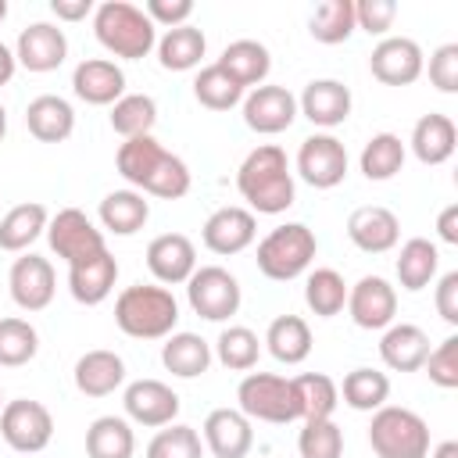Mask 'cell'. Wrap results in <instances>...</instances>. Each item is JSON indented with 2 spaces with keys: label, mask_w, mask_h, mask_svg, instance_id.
I'll list each match as a JSON object with an SVG mask.
<instances>
[{
  "label": "cell",
  "mask_w": 458,
  "mask_h": 458,
  "mask_svg": "<svg viewBox=\"0 0 458 458\" xmlns=\"http://www.w3.org/2000/svg\"><path fill=\"white\" fill-rule=\"evenodd\" d=\"M118 175L136 186L140 193L161 197V200H179L190 193V168L182 157L168 154L154 136H132L118 147L114 154Z\"/></svg>",
  "instance_id": "1"
},
{
  "label": "cell",
  "mask_w": 458,
  "mask_h": 458,
  "mask_svg": "<svg viewBox=\"0 0 458 458\" xmlns=\"http://www.w3.org/2000/svg\"><path fill=\"white\" fill-rule=\"evenodd\" d=\"M236 190L258 215H283L297 197L286 150L276 143L254 147L236 172Z\"/></svg>",
  "instance_id": "2"
},
{
  "label": "cell",
  "mask_w": 458,
  "mask_h": 458,
  "mask_svg": "<svg viewBox=\"0 0 458 458\" xmlns=\"http://www.w3.org/2000/svg\"><path fill=\"white\" fill-rule=\"evenodd\" d=\"M114 322L132 340H165L175 333L179 304L168 286L132 283L114 301Z\"/></svg>",
  "instance_id": "3"
},
{
  "label": "cell",
  "mask_w": 458,
  "mask_h": 458,
  "mask_svg": "<svg viewBox=\"0 0 458 458\" xmlns=\"http://www.w3.org/2000/svg\"><path fill=\"white\" fill-rule=\"evenodd\" d=\"M93 36L97 43L122 57V61H140L157 47V25L143 14V7L129 0H104L93 7Z\"/></svg>",
  "instance_id": "4"
},
{
  "label": "cell",
  "mask_w": 458,
  "mask_h": 458,
  "mask_svg": "<svg viewBox=\"0 0 458 458\" xmlns=\"http://www.w3.org/2000/svg\"><path fill=\"white\" fill-rule=\"evenodd\" d=\"M369 444L376 458H426L429 454V426L419 411L383 404L372 411Z\"/></svg>",
  "instance_id": "5"
},
{
  "label": "cell",
  "mask_w": 458,
  "mask_h": 458,
  "mask_svg": "<svg viewBox=\"0 0 458 458\" xmlns=\"http://www.w3.org/2000/svg\"><path fill=\"white\" fill-rule=\"evenodd\" d=\"M315 250H318V240H315V233H311L304 222L276 225V229L258 243V272H261L265 279L290 283V279H297L301 272H308Z\"/></svg>",
  "instance_id": "6"
},
{
  "label": "cell",
  "mask_w": 458,
  "mask_h": 458,
  "mask_svg": "<svg viewBox=\"0 0 458 458\" xmlns=\"http://www.w3.org/2000/svg\"><path fill=\"white\" fill-rule=\"evenodd\" d=\"M236 401H240V411L258 422L286 426V422L301 419V401H297L293 379L276 376V372H247L236 386Z\"/></svg>",
  "instance_id": "7"
},
{
  "label": "cell",
  "mask_w": 458,
  "mask_h": 458,
  "mask_svg": "<svg viewBox=\"0 0 458 458\" xmlns=\"http://www.w3.org/2000/svg\"><path fill=\"white\" fill-rule=\"evenodd\" d=\"M186 301L193 308V315L208 318V322H225L240 311V283L233 272H225L222 265H200L190 279H186Z\"/></svg>",
  "instance_id": "8"
},
{
  "label": "cell",
  "mask_w": 458,
  "mask_h": 458,
  "mask_svg": "<svg viewBox=\"0 0 458 458\" xmlns=\"http://www.w3.org/2000/svg\"><path fill=\"white\" fill-rule=\"evenodd\" d=\"M0 437L18 454H39L54 437V415L47 411V404L29 397L7 401L0 408Z\"/></svg>",
  "instance_id": "9"
},
{
  "label": "cell",
  "mask_w": 458,
  "mask_h": 458,
  "mask_svg": "<svg viewBox=\"0 0 458 458\" xmlns=\"http://www.w3.org/2000/svg\"><path fill=\"white\" fill-rule=\"evenodd\" d=\"M47 240H50V250H54L57 258H64L68 265H79V261H86V258L107 250V247H104V233H100V229L89 222V215L79 211V208H61V211L47 222Z\"/></svg>",
  "instance_id": "10"
},
{
  "label": "cell",
  "mask_w": 458,
  "mask_h": 458,
  "mask_svg": "<svg viewBox=\"0 0 458 458\" xmlns=\"http://www.w3.org/2000/svg\"><path fill=\"white\" fill-rule=\"evenodd\" d=\"M297 175L315 190L340 186L344 175H347V147L329 132L308 136L297 150Z\"/></svg>",
  "instance_id": "11"
},
{
  "label": "cell",
  "mask_w": 458,
  "mask_h": 458,
  "mask_svg": "<svg viewBox=\"0 0 458 458\" xmlns=\"http://www.w3.org/2000/svg\"><path fill=\"white\" fill-rule=\"evenodd\" d=\"M422 47L411 36H383L369 57V72L383 86H411L422 75Z\"/></svg>",
  "instance_id": "12"
},
{
  "label": "cell",
  "mask_w": 458,
  "mask_h": 458,
  "mask_svg": "<svg viewBox=\"0 0 458 458\" xmlns=\"http://www.w3.org/2000/svg\"><path fill=\"white\" fill-rule=\"evenodd\" d=\"M347 315L358 329H386L397 315V290L383 276H361L347 286Z\"/></svg>",
  "instance_id": "13"
},
{
  "label": "cell",
  "mask_w": 458,
  "mask_h": 458,
  "mask_svg": "<svg viewBox=\"0 0 458 458\" xmlns=\"http://www.w3.org/2000/svg\"><path fill=\"white\" fill-rule=\"evenodd\" d=\"M297 118V97L286 89V86H254L247 97H243V122L247 129L261 132V136H276V132H286Z\"/></svg>",
  "instance_id": "14"
},
{
  "label": "cell",
  "mask_w": 458,
  "mask_h": 458,
  "mask_svg": "<svg viewBox=\"0 0 458 458\" xmlns=\"http://www.w3.org/2000/svg\"><path fill=\"white\" fill-rule=\"evenodd\" d=\"M7 286H11V301L21 308V311H43L50 301H54V290H57V276H54V265L39 254H25L11 265V276H7Z\"/></svg>",
  "instance_id": "15"
},
{
  "label": "cell",
  "mask_w": 458,
  "mask_h": 458,
  "mask_svg": "<svg viewBox=\"0 0 458 458\" xmlns=\"http://www.w3.org/2000/svg\"><path fill=\"white\" fill-rule=\"evenodd\" d=\"M64 57H68V39H64V32H61L57 25H50V21H32V25H25V29L18 32L14 61H18L21 68L43 75V72L61 68Z\"/></svg>",
  "instance_id": "16"
},
{
  "label": "cell",
  "mask_w": 458,
  "mask_h": 458,
  "mask_svg": "<svg viewBox=\"0 0 458 458\" xmlns=\"http://www.w3.org/2000/svg\"><path fill=\"white\" fill-rule=\"evenodd\" d=\"M254 236H258L254 211L236 208V204L211 211L208 222H204V229H200L204 247H208L211 254H222V258H225V254H240V250H247V247L254 243Z\"/></svg>",
  "instance_id": "17"
},
{
  "label": "cell",
  "mask_w": 458,
  "mask_h": 458,
  "mask_svg": "<svg viewBox=\"0 0 458 458\" xmlns=\"http://www.w3.org/2000/svg\"><path fill=\"white\" fill-rule=\"evenodd\" d=\"M147 268L161 286L186 283L197 272V247L182 233H161L147 243Z\"/></svg>",
  "instance_id": "18"
},
{
  "label": "cell",
  "mask_w": 458,
  "mask_h": 458,
  "mask_svg": "<svg viewBox=\"0 0 458 458\" xmlns=\"http://www.w3.org/2000/svg\"><path fill=\"white\" fill-rule=\"evenodd\" d=\"M122 404H125V415L140 426H168L175 415H179V394L161 383V379H136L125 386L122 394Z\"/></svg>",
  "instance_id": "19"
},
{
  "label": "cell",
  "mask_w": 458,
  "mask_h": 458,
  "mask_svg": "<svg viewBox=\"0 0 458 458\" xmlns=\"http://www.w3.org/2000/svg\"><path fill=\"white\" fill-rule=\"evenodd\" d=\"M347 240L365 250V254H386L397 247L401 240V222L390 208L383 204H365V208H354L351 218H347Z\"/></svg>",
  "instance_id": "20"
},
{
  "label": "cell",
  "mask_w": 458,
  "mask_h": 458,
  "mask_svg": "<svg viewBox=\"0 0 458 458\" xmlns=\"http://www.w3.org/2000/svg\"><path fill=\"white\" fill-rule=\"evenodd\" d=\"M72 89L93 107H107L125 97V72L107 57H86L72 72Z\"/></svg>",
  "instance_id": "21"
},
{
  "label": "cell",
  "mask_w": 458,
  "mask_h": 458,
  "mask_svg": "<svg viewBox=\"0 0 458 458\" xmlns=\"http://www.w3.org/2000/svg\"><path fill=\"white\" fill-rule=\"evenodd\" d=\"M204 447L215 458H247L254 447L250 419L240 408H215L204 419Z\"/></svg>",
  "instance_id": "22"
},
{
  "label": "cell",
  "mask_w": 458,
  "mask_h": 458,
  "mask_svg": "<svg viewBox=\"0 0 458 458\" xmlns=\"http://www.w3.org/2000/svg\"><path fill=\"white\" fill-rule=\"evenodd\" d=\"M297 111L322 129H336L351 114V89L340 79H311L297 100Z\"/></svg>",
  "instance_id": "23"
},
{
  "label": "cell",
  "mask_w": 458,
  "mask_h": 458,
  "mask_svg": "<svg viewBox=\"0 0 458 458\" xmlns=\"http://www.w3.org/2000/svg\"><path fill=\"white\" fill-rule=\"evenodd\" d=\"M114 279H118V261H114L111 250H100V254H93L79 265H68V290L86 308L107 301L111 290H114Z\"/></svg>",
  "instance_id": "24"
},
{
  "label": "cell",
  "mask_w": 458,
  "mask_h": 458,
  "mask_svg": "<svg viewBox=\"0 0 458 458\" xmlns=\"http://www.w3.org/2000/svg\"><path fill=\"white\" fill-rule=\"evenodd\" d=\"M429 354V336L415 322H390L379 340V358L394 372H419Z\"/></svg>",
  "instance_id": "25"
},
{
  "label": "cell",
  "mask_w": 458,
  "mask_h": 458,
  "mask_svg": "<svg viewBox=\"0 0 458 458\" xmlns=\"http://www.w3.org/2000/svg\"><path fill=\"white\" fill-rule=\"evenodd\" d=\"M75 390L86 394V397H107L114 394L122 383H125V361L122 354L107 351V347H97V351H86L79 361H75Z\"/></svg>",
  "instance_id": "26"
},
{
  "label": "cell",
  "mask_w": 458,
  "mask_h": 458,
  "mask_svg": "<svg viewBox=\"0 0 458 458\" xmlns=\"http://www.w3.org/2000/svg\"><path fill=\"white\" fill-rule=\"evenodd\" d=\"M25 125L39 143H64L75 132V111L64 97L57 93H43L36 100H29L25 107Z\"/></svg>",
  "instance_id": "27"
},
{
  "label": "cell",
  "mask_w": 458,
  "mask_h": 458,
  "mask_svg": "<svg viewBox=\"0 0 458 458\" xmlns=\"http://www.w3.org/2000/svg\"><path fill=\"white\" fill-rule=\"evenodd\" d=\"M229 79H236L243 89L250 86H261L265 79H268V72H272V54H268V47L265 43H258V39H236V43H229L225 50H222V57L215 61Z\"/></svg>",
  "instance_id": "28"
},
{
  "label": "cell",
  "mask_w": 458,
  "mask_h": 458,
  "mask_svg": "<svg viewBox=\"0 0 458 458\" xmlns=\"http://www.w3.org/2000/svg\"><path fill=\"white\" fill-rule=\"evenodd\" d=\"M411 154L422 161V165H444L451 154H454V143H458V132H454V122L440 111H429L415 122L411 129Z\"/></svg>",
  "instance_id": "29"
},
{
  "label": "cell",
  "mask_w": 458,
  "mask_h": 458,
  "mask_svg": "<svg viewBox=\"0 0 458 458\" xmlns=\"http://www.w3.org/2000/svg\"><path fill=\"white\" fill-rule=\"evenodd\" d=\"M100 225L114 236H132L150 218V200L140 190H114L100 200Z\"/></svg>",
  "instance_id": "30"
},
{
  "label": "cell",
  "mask_w": 458,
  "mask_h": 458,
  "mask_svg": "<svg viewBox=\"0 0 458 458\" xmlns=\"http://www.w3.org/2000/svg\"><path fill=\"white\" fill-rule=\"evenodd\" d=\"M437 265H440V250L433 240L426 236H411L401 243V254H397V283L408 290V293H419L426 290L433 279H437Z\"/></svg>",
  "instance_id": "31"
},
{
  "label": "cell",
  "mask_w": 458,
  "mask_h": 458,
  "mask_svg": "<svg viewBox=\"0 0 458 458\" xmlns=\"http://www.w3.org/2000/svg\"><path fill=\"white\" fill-rule=\"evenodd\" d=\"M161 365L179 379H197L211 365V344L197 333H172L161 344Z\"/></svg>",
  "instance_id": "32"
},
{
  "label": "cell",
  "mask_w": 458,
  "mask_h": 458,
  "mask_svg": "<svg viewBox=\"0 0 458 458\" xmlns=\"http://www.w3.org/2000/svg\"><path fill=\"white\" fill-rule=\"evenodd\" d=\"M47 222H50V215L39 200L14 204L0 218V250H29L47 233Z\"/></svg>",
  "instance_id": "33"
},
{
  "label": "cell",
  "mask_w": 458,
  "mask_h": 458,
  "mask_svg": "<svg viewBox=\"0 0 458 458\" xmlns=\"http://www.w3.org/2000/svg\"><path fill=\"white\" fill-rule=\"evenodd\" d=\"M265 347L276 361L283 365H301L308 354H311V329L301 315H279L268 322V333H265Z\"/></svg>",
  "instance_id": "34"
},
{
  "label": "cell",
  "mask_w": 458,
  "mask_h": 458,
  "mask_svg": "<svg viewBox=\"0 0 458 458\" xmlns=\"http://www.w3.org/2000/svg\"><path fill=\"white\" fill-rule=\"evenodd\" d=\"M208 50V39L197 25H175V29H165V36L157 39V61L165 72H190L200 64Z\"/></svg>",
  "instance_id": "35"
},
{
  "label": "cell",
  "mask_w": 458,
  "mask_h": 458,
  "mask_svg": "<svg viewBox=\"0 0 458 458\" xmlns=\"http://www.w3.org/2000/svg\"><path fill=\"white\" fill-rule=\"evenodd\" d=\"M136 451V433L129 419L118 415H100L86 429V458H132Z\"/></svg>",
  "instance_id": "36"
},
{
  "label": "cell",
  "mask_w": 458,
  "mask_h": 458,
  "mask_svg": "<svg viewBox=\"0 0 458 458\" xmlns=\"http://www.w3.org/2000/svg\"><path fill=\"white\" fill-rule=\"evenodd\" d=\"M358 165H361V175H365L369 182H386V179H394V175L401 172V165H404V143H401V136H394V132H376V136L361 147Z\"/></svg>",
  "instance_id": "37"
},
{
  "label": "cell",
  "mask_w": 458,
  "mask_h": 458,
  "mask_svg": "<svg viewBox=\"0 0 458 458\" xmlns=\"http://www.w3.org/2000/svg\"><path fill=\"white\" fill-rule=\"evenodd\" d=\"M336 390L344 394V404L347 408H354V411H376L390 397V379H386V372H376V369H365L361 365V369H351Z\"/></svg>",
  "instance_id": "38"
},
{
  "label": "cell",
  "mask_w": 458,
  "mask_h": 458,
  "mask_svg": "<svg viewBox=\"0 0 458 458\" xmlns=\"http://www.w3.org/2000/svg\"><path fill=\"white\" fill-rule=\"evenodd\" d=\"M354 29H358V25H354V0H326V4H318V7L311 11V18H308L311 39H318V43H326V47L344 43Z\"/></svg>",
  "instance_id": "39"
},
{
  "label": "cell",
  "mask_w": 458,
  "mask_h": 458,
  "mask_svg": "<svg viewBox=\"0 0 458 458\" xmlns=\"http://www.w3.org/2000/svg\"><path fill=\"white\" fill-rule=\"evenodd\" d=\"M154 122H157V104H154V97H147V93H125L122 100L111 104V129H114L122 140L150 136Z\"/></svg>",
  "instance_id": "40"
},
{
  "label": "cell",
  "mask_w": 458,
  "mask_h": 458,
  "mask_svg": "<svg viewBox=\"0 0 458 458\" xmlns=\"http://www.w3.org/2000/svg\"><path fill=\"white\" fill-rule=\"evenodd\" d=\"M304 304L318 315V318H333L344 311L347 304V283L336 268H315L304 279Z\"/></svg>",
  "instance_id": "41"
},
{
  "label": "cell",
  "mask_w": 458,
  "mask_h": 458,
  "mask_svg": "<svg viewBox=\"0 0 458 458\" xmlns=\"http://www.w3.org/2000/svg\"><path fill=\"white\" fill-rule=\"evenodd\" d=\"M293 386H297V401H301V419L304 422L333 419V408L340 401V390H336V383L329 376L304 372V376H293Z\"/></svg>",
  "instance_id": "42"
},
{
  "label": "cell",
  "mask_w": 458,
  "mask_h": 458,
  "mask_svg": "<svg viewBox=\"0 0 458 458\" xmlns=\"http://www.w3.org/2000/svg\"><path fill=\"white\" fill-rule=\"evenodd\" d=\"M39 351V333L32 322L25 318H0V365L4 369H18V365H29Z\"/></svg>",
  "instance_id": "43"
},
{
  "label": "cell",
  "mask_w": 458,
  "mask_h": 458,
  "mask_svg": "<svg viewBox=\"0 0 458 458\" xmlns=\"http://www.w3.org/2000/svg\"><path fill=\"white\" fill-rule=\"evenodd\" d=\"M243 86L236 82V79H229L218 64H204L200 72H197V79H193V97L204 104V107H211V111H229V107H236L240 100H243Z\"/></svg>",
  "instance_id": "44"
},
{
  "label": "cell",
  "mask_w": 458,
  "mask_h": 458,
  "mask_svg": "<svg viewBox=\"0 0 458 458\" xmlns=\"http://www.w3.org/2000/svg\"><path fill=\"white\" fill-rule=\"evenodd\" d=\"M215 354H218V361H222L225 369H233V372H247V369L258 365L261 340H258V333L247 329V326H229V329L218 333V340H215Z\"/></svg>",
  "instance_id": "45"
},
{
  "label": "cell",
  "mask_w": 458,
  "mask_h": 458,
  "mask_svg": "<svg viewBox=\"0 0 458 458\" xmlns=\"http://www.w3.org/2000/svg\"><path fill=\"white\" fill-rule=\"evenodd\" d=\"M147 458H204L200 433L182 422H168V429H157L147 444Z\"/></svg>",
  "instance_id": "46"
},
{
  "label": "cell",
  "mask_w": 458,
  "mask_h": 458,
  "mask_svg": "<svg viewBox=\"0 0 458 458\" xmlns=\"http://www.w3.org/2000/svg\"><path fill=\"white\" fill-rule=\"evenodd\" d=\"M297 451H301V458H340L344 454V429L333 419L304 422V429L297 437Z\"/></svg>",
  "instance_id": "47"
},
{
  "label": "cell",
  "mask_w": 458,
  "mask_h": 458,
  "mask_svg": "<svg viewBox=\"0 0 458 458\" xmlns=\"http://www.w3.org/2000/svg\"><path fill=\"white\" fill-rule=\"evenodd\" d=\"M429 383H437L440 390H454L458 386V336H444L437 347H429L426 361H422Z\"/></svg>",
  "instance_id": "48"
},
{
  "label": "cell",
  "mask_w": 458,
  "mask_h": 458,
  "mask_svg": "<svg viewBox=\"0 0 458 458\" xmlns=\"http://www.w3.org/2000/svg\"><path fill=\"white\" fill-rule=\"evenodd\" d=\"M394 18H397V4L394 0H358L354 4V25L365 29L369 36H386Z\"/></svg>",
  "instance_id": "49"
},
{
  "label": "cell",
  "mask_w": 458,
  "mask_h": 458,
  "mask_svg": "<svg viewBox=\"0 0 458 458\" xmlns=\"http://www.w3.org/2000/svg\"><path fill=\"white\" fill-rule=\"evenodd\" d=\"M429 82L440 93H458V43H444L429 54Z\"/></svg>",
  "instance_id": "50"
},
{
  "label": "cell",
  "mask_w": 458,
  "mask_h": 458,
  "mask_svg": "<svg viewBox=\"0 0 458 458\" xmlns=\"http://www.w3.org/2000/svg\"><path fill=\"white\" fill-rule=\"evenodd\" d=\"M143 14H147L154 25H165V29H175V25H190V14H193V0H147Z\"/></svg>",
  "instance_id": "51"
},
{
  "label": "cell",
  "mask_w": 458,
  "mask_h": 458,
  "mask_svg": "<svg viewBox=\"0 0 458 458\" xmlns=\"http://www.w3.org/2000/svg\"><path fill=\"white\" fill-rule=\"evenodd\" d=\"M437 315L447 322V326H458V272H444L440 283H437Z\"/></svg>",
  "instance_id": "52"
},
{
  "label": "cell",
  "mask_w": 458,
  "mask_h": 458,
  "mask_svg": "<svg viewBox=\"0 0 458 458\" xmlns=\"http://www.w3.org/2000/svg\"><path fill=\"white\" fill-rule=\"evenodd\" d=\"M57 21H82L93 14V0H50Z\"/></svg>",
  "instance_id": "53"
},
{
  "label": "cell",
  "mask_w": 458,
  "mask_h": 458,
  "mask_svg": "<svg viewBox=\"0 0 458 458\" xmlns=\"http://www.w3.org/2000/svg\"><path fill=\"white\" fill-rule=\"evenodd\" d=\"M437 236L451 247H458V204H447L440 215H437Z\"/></svg>",
  "instance_id": "54"
},
{
  "label": "cell",
  "mask_w": 458,
  "mask_h": 458,
  "mask_svg": "<svg viewBox=\"0 0 458 458\" xmlns=\"http://www.w3.org/2000/svg\"><path fill=\"white\" fill-rule=\"evenodd\" d=\"M14 68H18V61H14V50L0 43V86H7V82L14 79Z\"/></svg>",
  "instance_id": "55"
},
{
  "label": "cell",
  "mask_w": 458,
  "mask_h": 458,
  "mask_svg": "<svg viewBox=\"0 0 458 458\" xmlns=\"http://www.w3.org/2000/svg\"><path fill=\"white\" fill-rule=\"evenodd\" d=\"M429 458H458V440H444V444H437Z\"/></svg>",
  "instance_id": "56"
},
{
  "label": "cell",
  "mask_w": 458,
  "mask_h": 458,
  "mask_svg": "<svg viewBox=\"0 0 458 458\" xmlns=\"http://www.w3.org/2000/svg\"><path fill=\"white\" fill-rule=\"evenodd\" d=\"M4 132H7V111H4V104H0V140H4Z\"/></svg>",
  "instance_id": "57"
},
{
  "label": "cell",
  "mask_w": 458,
  "mask_h": 458,
  "mask_svg": "<svg viewBox=\"0 0 458 458\" xmlns=\"http://www.w3.org/2000/svg\"><path fill=\"white\" fill-rule=\"evenodd\" d=\"M7 18V0H0V21Z\"/></svg>",
  "instance_id": "58"
}]
</instances>
